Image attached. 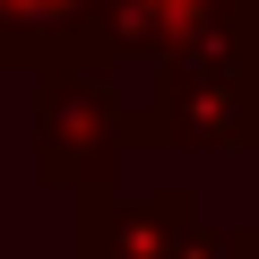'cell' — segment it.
I'll return each mask as SVG.
<instances>
[{"label": "cell", "mask_w": 259, "mask_h": 259, "mask_svg": "<svg viewBox=\"0 0 259 259\" xmlns=\"http://www.w3.org/2000/svg\"><path fill=\"white\" fill-rule=\"evenodd\" d=\"M130 130L173 147H250L259 139V26H216L199 44H173L156 104Z\"/></svg>", "instance_id": "cell-1"}, {"label": "cell", "mask_w": 259, "mask_h": 259, "mask_svg": "<svg viewBox=\"0 0 259 259\" xmlns=\"http://www.w3.org/2000/svg\"><path fill=\"white\" fill-rule=\"evenodd\" d=\"M121 130H130V121L112 112V87H95V78H52V95H44V173L95 190Z\"/></svg>", "instance_id": "cell-2"}, {"label": "cell", "mask_w": 259, "mask_h": 259, "mask_svg": "<svg viewBox=\"0 0 259 259\" xmlns=\"http://www.w3.org/2000/svg\"><path fill=\"white\" fill-rule=\"evenodd\" d=\"M225 259H259V233H242V242H225Z\"/></svg>", "instance_id": "cell-3"}]
</instances>
